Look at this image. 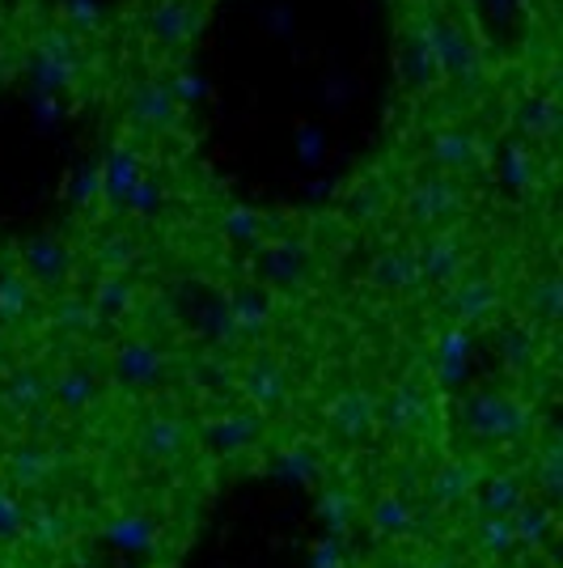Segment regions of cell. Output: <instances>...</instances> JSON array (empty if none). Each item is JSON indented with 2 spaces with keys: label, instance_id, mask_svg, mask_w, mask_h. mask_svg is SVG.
<instances>
[{
  "label": "cell",
  "instance_id": "cell-2",
  "mask_svg": "<svg viewBox=\"0 0 563 568\" xmlns=\"http://www.w3.org/2000/svg\"><path fill=\"white\" fill-rule=\"evenodd\" d=\"M335 420H339L344 433H365L369 420H373V407H369V399H360V395H348V399L335 407Z\"/></svg>",
  "mask_w": 563,
  "mask_h": 568
},
{
  "label": "cell",
  "instance_id": "cell-3",
  "mask_svg": "<svg viewBox=\"0 0 563 568\" xmlns=\"http://www.w3.org/2000/svg\"><path fill=\"white\" fill-rule=\"evenodd\" d=\"M373 521H377V530H402V526H407V509H402L399 500H381L373 509Z\"/></svg>",
  "mask_w": 563,
  "mask_h": 568
},
{
  "label": "cell",
  "instance_id": "cell-1",
  "mask_svg": "<svg viewBox=\"0 0 563 568\" xmlns=\"http://www.w3.org/2000/svg\"><path fill=\"white\" fill-rule=\"evenodd\" d=\"M470 484H474V471L462 467V463H453V467H446L432 479V493H437V500H458L470 493Z\"/></svg>",
  "mask_w": 563,
  "mask_h": 568
}]
</instances>
